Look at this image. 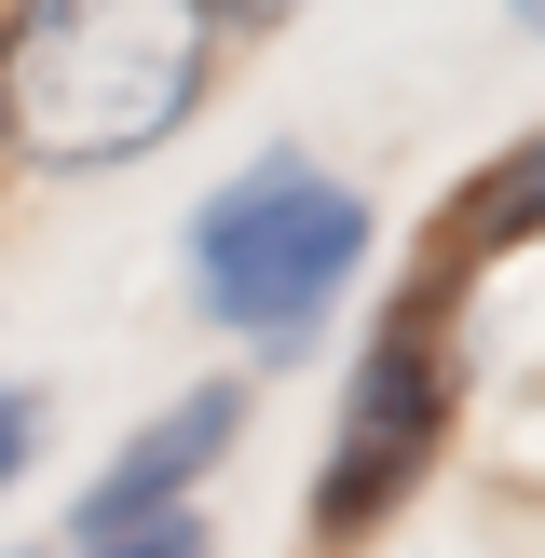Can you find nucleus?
<instances>
[{
    "instance_id": "nucleus-3",
    "label": "nucleus",
    "mask_w": 545,
    "mask_h": 558,
    "mask_svg": "<svg viewBox=\"0 0 545 558\" xmlns=\"http://www.w3.org/2000/svg\"><path fill=\"white\" fill-rule=\"evenodd\" d=\"M436 423H450L436 327H423V314H396V327L368 341V368H354V396H341V436H327L314 518H327V532H368V518H382V505H396V490L436 463Z\"/></svg>"
},
{
    "instance_id": "nucleus-4",
    "label": "nucleus",
    "mask_w": 545,
    "mask_h": 558,
    "mask_svg": "<svg viewBox=\"0 0 545 558\" xmlns=\"http://www.w3.org/2000/svg\"><path fill=\"white\" fill-rule=\"evenodd\" d=\"M232 423H245V396H232V381H191V396L164 409V423L136 436V450L109 463L96 490H82V545H109V532H150V518H178V490L205 477L218 450H232Z\"/></svg>"
},
{
    "instance_id": "nucleus-7",
    "label": "nucleus",
    "mask_w": 545,
    "mask_h": 558,
    "mask_svg": "<svg viewBox=\"0 0 545 558\" xmlns=\"http://www.w3.org/2000/svg\"><path fill=\"white\" fill-rule=\"evenodd\" d=\"M27 450H41V409H27V381H0V477H14Z\"/></svg>"
},
{
    "instance_id": "nucleus-1",
    "label": "nucleus",
    "mask_w": 545,
    "mask_h": 558,
    "mask_svg": "<svg viewBox=\"0 0 545 558\" xmlns=\"http://www.w3.org/2000/svg\"><path fill=\"white\" fill-rule=\"evenodd\" d=\"M205 0H14L0 14V150L41 178L136 163L205 109Z\"/></svg>"
},
{
    "instance_id": "nucleus-5",
    "label": "nucleus",
    "mask_w": 545,
    "mask_h": 558,
    "mask_svg": "<svg viewBox=\"0 0 545 558\" xmlns=\"http://www.w3.org/2000/svg\"><path fill=\"white\" fill-rule=\"evenodd\" d=\"M463 232H477V245H518V232H545V136H532V150H505L477 191H463Z\"/></svg>"
},
{
    "instance_id": "nucleus-9",
    "label": "nucleus",
    "mask_w": 545,
    "mask_h": 558,
    "mask_svg": "<svg viewBox=\"0 0 545 558\" xmlns=\"http://www.w3.org/2000/svg\"><path fill=\"white\" fill-rule=\"evenodd\" d=\"M505 14H518V27H532V41H545V0H505Z\"/></svg>"
},
{
    "instance_id": "nucleus-6",
    "label": "nucleus",
    "mask_w": 545,
    "mask_h": 558,
    "mask_svg": "<svg viewBox=\"0 0 545 558\" xmlns=\"http://www.w3.org/2000/svg\"><path fill=\"white\" fill-rule=\"evenodd\" d=\"M69 558H205L191 518H150V532H109V545H69Z\"/></svg>"
},
{
    "instance_id": "nucleus-8",
    "label": "nucleus",
    "mask_w": 545,
    "mask_h": 558,
    "mask_svg": "<svg viewBox=\"0 0 545 558\" xmlns=\"http://www.w3.org/2000/svg\"><path fill=\"white\" fill-rule=\"evenodd\" d=\"M272 14H300V0H205V27H272Z\"/></svg>"
},
{
    "instance_id": "nucleus-2",
    "label": "nucleus",
    "mask_w": 545,
    "mask_h": 558,
    "mask_svg": "<svg viewBox=\"0 0 545 558\" xmlns=\"http://www.w3.org/2000/svg\"><path fill=\"white\" fill-rule=\"evenodd\" d=\"M354 259H368V205L314 150H259L245 178H218L191 205V287H205V314L272 341V354L354 287Z\"/></svg>"
}]
</instances>
